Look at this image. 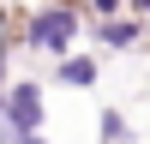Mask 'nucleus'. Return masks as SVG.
<instances>
[{"label":"nucleus","instance_id":"f257e3e1","mask_svg":"<svg viewBox=\"0 0 150 144\" xmlns=\"http://www.w3.org/2000/svg\"><path fill=\"white\" fill-rule=\"evenodd\" d=\"M78 18L84 12L72 6V0H42V6H30V18H24L18 30V48H30V54H72V42H78Z\"/></svg>","mask_w":150,"mask_h":144},{"label":"nucleus","instance_id":"f03ea898","mask_svg":"<svg viewBox=\"0 0 150 144\" xmlns=\"http://www.w3.org/2000/svg\"><path fill=\"white\" fill-rule=\"evenodd\" d=\"M48 114V96L36 78H6L0 84V126H18V132H42Z\"/></svg>","mask_w":150,"mask_h":144},{"label":"nucleus","instance_id":"7ed1b4c3","mask_svg":"<svg viewBox=\"0 0 150 144\" xmlns=\"http://www.w3.org/2000/svg\"><path fill=\"white\" fill-rule=\"evenodd\" d=\"M144 36V18H132V12H114V18H96V42L114 48V54H126V48H138Z\"/></svg>","mask_w":150,"mask_h":144},{"label":"nucleus","instance_id":"20e7f679","mask_svg":"<svg viewBox=\"0 0 150 144\" xmlns=\"http://www.w3.org/2000/svg\"><path fill=\"white\" fill-rule=\"evenodd\" d=\"M54 84L90 90V84H96V60H90V54H60V60H54Z\"/></svg>","mask_w":150,"mask_h":144},{"label":"nucleus","instance_id":"39448f33","mask_svg":"<svg viewBox=\"0 0 150 144\" xmlns=\"http://www.w3.org/2000/svg\"><path fill=\"white\" fill-rule=\"evenodd\" d=\"M132 132H126V120L114 114V108H102V144H126Z\"/></svg>","mask_w":150,"mask_h":144},{"label":"nucleus","instance_id":"423d86ee","mask_svg":"<svg viewBox=\"0 0 150 144\" xmlns=\"http://www.w3.org/2000/svg\"><path fill=\"white\" fill-rule=\"evenodd\" d=\"M0 144H48L42 132H18V126H0Z\"/></svg>","mask_w":150,"mask_h":144},{"label":"nucleus","instance_id":"0eeeda50","mask_svg":"<svg viewBox=\"0 0 150 144\" xmlns=\"http://www.w3.org/2000/svg\"><path fill=\"white\" fill-rule=\"evenodd\" d=\"M120 6H126L132 18H150V0H120Z\"/></svg>","mask_w":150,"mask_h":144}]
</instances>
